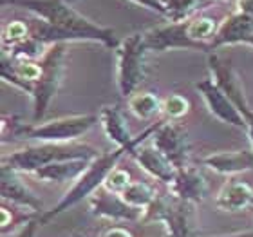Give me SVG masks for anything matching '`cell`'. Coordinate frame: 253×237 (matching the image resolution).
Instances as JSON below:
<instances>
[{
    "mask_svg": "<svg viewBox=\"0 0 253 237\" xmlns=\"http://www.w3.org/2000/svg\"><path fill=\"white\" fill-rule=\"evenodd\" d=\"M195 89L199 91V95L203 96V100H205L206 107H208V111H210L213 116L219 118V120L224 121V123H228V125H233V127H237V129H246V131H248V125H246L244 118L241 116L239 109L233 105V101L228 98L226 93L215 84V80L213 78L201 80V82L195 84Z\"/></svg>",
    "mask_w": 253,
    "mask_h": 237,
    "instance_id": "cell-12",
    "label": "cell"
},
{
    "mask_svg": "<svg viewBox=\"0 0 253 237\" xmlns=\"http://www.w3.org/2000/svg\"><path fill=\"white\" fill-rule=\"evenodd\" d=\"M170 194L190 205H199L208 195V181L199 169L186 165L175 172L174 181L170 183Z\"/></svg>",
    "mask_w": 253,
    "mask_h": 237,
    "instance_id": "cell-14",
    "label": "cell"
},
{
    "mask_svg": "<svg viewBox=\"0 0 253 237\" xmlns=\"http://www.w3.org/2000/svg\"><path fill=\"white\" fill-rule=\"evenodd\" d=\"M208 67H210L211 78L215 80V84L226 93L228 98L233 101V105L239 109L241 116L244 118L246 125H248L250 140H252L253 145V109L250 107L248 100H246V96L243 93V87L239 84L237 73L233 71L230 62H224L215 53H210V56H208Z\"/></svg>",
    "mask_w": 253,
    "mask_h": 237,
    "instance_id": "cell-8",
    "label": "cell"
},
{
    "mask_svg": "<svg viewBox=\"0 0 253 237\" xmlns=\"http://www.w3.org/2000/svg\"><path fill=\"white\" fill-rule=\"evenodd\" d=\"M188 24V35L194 42L201 44L203 47L206 49V53H213L211 51V42L217 35V29H219V24H217L215 18L211 16H195V18H190L186 20Z\"/></svg>",
    "mask_w": 253,
    "mask_h": 237,
    "instance_id": "cell-21",
    "label": "cell"
},
{
    "mask_svg": "<svg viewBox=\"0 0 253 237\" xmlns=\"http://www.w3.org/2000/svg\"><path fill=\"white\" fill-rule=\"evenodd\" d=\"M250 205H253V190L239 179L228 181L215 197V206L222 212H241Z\"/></svg>",
    "mask_w": 253,
    "mask_h": 237,
    "instance_id": "cell-19",
    "label": "cell"
},
{
    "mask_svg": "<svg viewBox=\"0 0 253 237\" xmlns=\"http://www.w3.org/2000/svg\"><path fill=\"white\" fill-rule=\"evenodd\" d=\"M237 11L253 16V0H237Z\"/></svg>",
    "mask_w": 253,
    "mask_h": 237,
    "instance_id": "cell-31",
    "label": "cell"
},
{
    "mask_svg": "<svg viewBox=\"0 0 253 237\" xmlns=\"http://www.w3.org/2000/svg\"><path fill=\"white\" fill-rule=\"evenodd\" d=\"M98 237H134V236H132L130 230H126V228H123V227H109Z\"/></svg>",
    "mask_w": 253,
    "mask_h": 237,
    "instance_id": "cell-30",
    "label": "cell"
},
{
    "mask_svg": "<svg viewBox=\"0 0 253 237\" xmlns=\"http://www.w3.org/2000/svg\"><path fill=\"white\" fill-rule=\"evenodd\" d=\"M132 181H130V174L126 172V170H123V169H114L109 174V178H107V181H105V187L107 190H111V192H116V194H122L123 190L130 185Z\"/></svg>",
    "mask_w": 253,
    "mask_h": 237,
    "instance_id": "cell-27",
    "label": "cell"
},
{
    "mask_svg": "<svg viewBox=\"0 0 253 237\" xmlns=\"http://www.w3.org/2000/svg\"><path fill=\"white\" fill-rule=\"evenodd\" d=\"M210 0H163L167 7V20L169 22H186L195 11L206 5Z\"/></svg>",
    "mask_w": 253,
    "mask_h": 237,
    "instance_id": "cell-24",
    "label": "cell"
},
{
    "mask_svg": "<svg viewBox=\"0 0 253 237\" xmlns=\"http://www.w3.org/2000/svg\"><path fill=\"white\" fill-rule=\"evenodd\" d=\"M65 51H67V44H53L49 46L47 51L42 54V74L38 82L35 84L33 89V123H38L45 116L47 107L51 103L58 87L62 84L63 76V62H65Z\"/></svg>",
    "mask_w": 253,
    "mask_h": 237,
    "instance_id": "cell-5",
    "label": "cell"
},
{
    "mask_svg": "<svg viewBox=\"0 0 253 237\" xmlns=\"http://www.w3.org/2000/svg\"><path fill=\"white\" fill-rule=\"evenodd\" d=\"M92 159H67V161H58V163L47 165L33 172L40 181L47 183H67V181H76L84 174Z\"/></svg>",
    "mask_w": 253,
    "mask_h": 237,
    "instance_id": "cell-20",
    "label": "cell"
},
{
    "mask_svg": "<svg viewBox=\"0 0 253 237\" xmlns=\"http://www.w3.org/2000/svg\"><path fill=\"white\" fill-rule=\"evenodd\" d=\"M73 237H84V236H82V234H74Z\"/></svg>",
    "mask_w": 253,
    "mask_h": 237,
    "instance_id": "cell-35",
    "label": "cell"
},
{
    "mask_svg": "<svg viewBox=\"0 0 253 237\" xmlns=\"http://www.w3.org/2000/svg\"><path fill=\"white\" fill-rule=\"evenodd\" d=\"M188 111H190V101L183 95H170L163 101V107H161V112L170 121L181 120L183 116L188 114Z\"/></svg>",
    "mask_w": 253,
    "mask_h": 237,
    "instance_id": "cell-26",
    "label": "cell"
},
{
    "mask_svg": "<svg viewBox=\"0 0 253 237\" xmlns=\"http://www.w3.org/2000/svg\"><path fill=\"white\" fill-rule=\"evenodd\" d=\"M152 145L174 165L175 169H185L188 165L190 140L186 131L174 121H159L152 134Z\"/></svg>",
    "mask_w": 253,
    "mask_h": 237,
    "instance_id": "cell-9",
    "label": "cell"
},
{
    "mask_svg": "<svg viewBox=\"0 0 253 237\" xmlns=\"http://www.w3.org/2000/svg\"><path fill=\"white\" fill-rule=\"evenodd\" d=\"M192 206L194 205L177 199L172 194L158 195L156 201L147 208L143 219L163 223L169 237H201Z\"/></svg>",
    "mask_w": 253,
    "mask_h": 237,
    "instance_id": "cell-6",
    "label": "cell"
},
{
    "mask_svg": "<svg viewBox=\"0 0 253 237\" xmlns=\"http://www.w3.org/2000/svg\"><path fill=\"white\" fill-rule=\"evenodd\" d=\"M148 47L145 44L143 33H134L126 37L116 47L118 54V89L120 95L130 98L145 80V58Z\"/></svg>",
    "mask_w": 253,
    "mask_h": 237,
    "instance_id": "cell-7",
    "label": "cell"
},
{
    "mask_svg": "<svg viewBox=\"0 0 253 237\" xmlns=\"http://www.w3.org/2000/svg\"><path fill=\"white\" fill-rule=\"evenodd\" d=\"M120 195H122L130 206L141 208V210H145V212H147L148 206L152 205L154 201H156V197H158L156 190L148 183H145V181H132Z\"/></svg>",
    "mask_w": 253,
    "mask_h": 237,
    "instance_id": "cell-22",
    "label": "cell"
},
{
    "mask_svg": "<svg viewBox=\"0 0 253 237\" xmlns=\"http://www.w3.org/2000/svg\"><path fill=\"white\" fill-rule=\"evenodd\" d=\"M136 147H118L116 150L112 152H103L100 154L98 158H94L90 161V165L87 167L84 174L80 176L71 189L65 192L62 199L56 203V206H53L51 210H45L43 214H40V225H47L49 221H53L54 217H58L60 214L67 212L69 208L76 206L78 203H82L84 199L90 197L94 194L96 190L101 189L105 185L107 178L111 174L112 170L116 169L118 161L122 159L123 154H130Z\"/></svg>",
    "mask_w": 253,
    "mask_h": 237,
    "instance_id": "cell-2",
    "label": "cell"
},
{
    "mask_svg": "<svg viewBox=\"0 0 253 237\" xmlns=\"http://www.w3.org/2000/svg\"><path fill=\"white\" fill-rule=\"evenodd\" d=\"M203 165L217 174H239L253 169V150H228L203 158Z\"/></svg>",
    "mask_w": 253,
    "mask_h": 237,
    "instance_id": "cell-17",
    "label": "cell"
},
{
    "mask_svg": "<svg viewBox=\"0 0 253 237\" xmlns=\"http://www.w3.org/2000/svg\"><path fill=\"white\" fill-rule=\"evenodd\" d=\"M163 101L154 93H134L128 98V109L141 120H150L158 112H161Z\"/></svg>",
    "mask_w": 253,
    "mask_h": 237,
    "instance_id": "cell-23",
    "label": "cell"
},
{
    "mask_svg": "<svg viewBox=\"0 0 253 237\" xmlns=\"http://www.w3.org/2000/svg\"><path fill=\"white\" fill-rule=\"evenodd\" d=\"M89 208L90 214H94L96 217H105L112 221H139L147 214L141 208L130 206L122 195L107 190L105 187L98 189L90 195Z\"/></svg>",
    "mask_w": 253,
    "mask_h": 237,
    "instance_id": "cell-11",
    "label": "cell"
},
{
    "mask_svg": "<svg viewBox=\"0 0 253 237\" xmlns=\"http://www.w3.org/2000/svg\"><path fill=\"white\" fill-rule=\"evenodd\" d=\"M100 121L103 125V131H105L107 138L111 140L112 143H116L118 147H137L141 145V142H145V138H150L154 134V131L158 129V123H152V125L145 129L141 134H137L136 138L132 136L128 127H126V120L123 116V112L120 111V107L116 105H105L100 112Z\"/></svg>",
    "mask_w": 253,
    "mask_h": 237,
    "instance_id": "cell-13",
    "label": "cell"
},
{
    "mask_svg": "<svg viewBox=\"0 0 253 237\" xmlns=\"http://www.w3.org/2000/svg\"><path fill=\"white\" fill-rule=\"evenodd\" d=\"M210 2H213V0H210Z\"/></svg>",
    "mask_w": 253,
    "mask_h": 237,
    "instance_id": "cell-36",
    "label": "cell"
},
{
    "mask_svg": "<svg viewBox=\"0 0 253 237\" xmlns=\"http://www.w3.org/2000/svg\"><path fill=\"white\" fill-rule=\"evenodd\" d=\"M253 35V16L244 13H233L222 22L217 35L211 42V51L222 47V46H235V44H246Z\"/></svg>",
    "mask_w": 253,
    "mask_h": 237,
    "instance_id": "cell-16",
    "label": "cell"
},
{
    "mask_svg": "<svg viewBox=\"0 0 253 237\" xmlns=\"http://www.w3.org/2000/svg\"><path fill=\"white\" fill-rule=\"evenodd\" d=\"M38 227H42V225H40V217H37V219H27V221L22 225V228L18 230V234H16L15 237H35L37 236Z\"/></svg>",
    "mask_w": 253,
    "mask_h": 237,
    "instance_id": "cell-28",
    "label": "cell"
},
{
    "mask_svg": "<svg viewBox=\"0 0 253 237\" xmlns=\"http://www.w3.org/2000/svg\"><path fill=\"white\" fill-rule=\"evenodd\" d=\"M2 5H16L31 11L35 18L27 20L31 37L43 46L69 42H98L109 49L120 46L114 29L85 18L65 0H0Z\"/></svg>",
    "mask_w": 253,
    "mask_h": 237,
    "instance_id": "cell-1",
    "label": "cell"
},
{
    "mask_svg": "<svg viewBox=\"0 0 253 237\" xmlns=\"http://www.w3.org/2000/svg\"><path fill=\"white\" fill-rule=\"evenodd\" d=\"M246 46H252V47H253V35L248 38V40H246Z\"/></svg>",
    "mask_w": 253,
    "mask_h": 237,
    "instance_id": "cell-33",
    "label": "cell"
},
{
    "mask_svg": "<svg viewBox=\"0 0 253 237\" xmlns=\"http://www.w3.org/2000/svg\"><path fill=\"white\" fill-rule=\"evenodd\" d=\"M145 44L148 51H169V49H194V51H205L201 44L194 42L188 35V24L186 22H169L165 26L154 27L143 33Z\"/></svg>",
    "mask_w": 253,
    "mask_h": 237,
    "instance_id": "cell-10",
    "label": "cell"
},
{
    "mask_svg": "<svg viewBox=\"0 0 253 237\" xmlns=\"http://www.w3.org/2000/svg\"><path fill=\"white\" fill-rule=\"evenodd\" d=\"M2 127H11V134L16 138H27V140H37L42 143H69L74 142L76 138L84 136L96 125L98 116L94 114H74V116L56 118L43 123H33L26 125L11 118L2 120Z\"/></svg>",
    "mask_w": 253,
    "mask_h": 237,
    "instance_id": "cell-4",
    "label": "cell"
},
{
    "mask_svg": "<svg viewBox=\"0 0 253 237\" xmlns=\"http://www.w3.org/2000/svg\"><path fill=\"white\" fill-rule=\"evenodd\" d=\"M100 152L90 145L80 143H40L31 147L20 148L2 158V165L16 170L18 174H33L42 167L67 161V159H94Z\"/></svg>",
    "mask_w": 253,
    "mask_h": 237,
    "instance_id": "cell-3",
    "label": "cell"
},
{
    "mask_svg": "<svg viewBox=\"0 0 253 237\" xmlns=\"http://www.w3.org/2000/svg\"><path fill=\"white\" fill-rule=\"evenodd\" d=\"M67 4H74V2H78V0H65Z\"/></svg>",
    "mask_w": 253,
    "mask_h": 237,
    "instance_id": "cell-34",
    "label": "cell"
},
{
    "mask_svg": "<svg viewBox=\"0 0 253 237\" xmlns=\"http://www.w3.org/2000/svg\"><path fill=\"white\" fill-rule=\"evenodd\" d=\"M27 38H31V29L29 24L24 20H13L5 24L2 31V49H11L18 44L26 42Z\"/></svg>",
    "mask_w": 253,
    "mask_h": 237,
    "instance_id": "cell-25",
    "label": "cell"
},
{
    "mask_svg": "<svg viewBox=\"0 0 253 237\" xmlns=\"http://www.w3.org/2000/svg\"><path fill=\"white\" fill-rule=\"evenodd\" d=\"M134 4L141 5V7H147L150 11H156L159 15H163L167 18V7H165L163 0H130Z\"/></svg>",
    "mask_w": 253,
    "mask_h": 237,
    "instance_id": "cell-29",
    "label": "cell"
},
{
    "mask_svg": "<svg viewBox=\"0 0 253 237\" xmlns=\"http://www.w3.org/2000/svg\"><path fill=\"white\" fill-rule=\"evenodd\" d=\"M2 199L11 201L18 206H24L27 210H33L37 214H43L42 201L27 189L18 178V172L9 167L2 165Z\"/></svg>",
    "mask_w": 253,
    "mask_h": 237,
    "instance_id": "cell-15",
    "label": "cell"
},
{
    "mask_svg": "<svg viewBox=\"0 0 253 237\" xmlns=\"http://www.w3.org/2000/svg\"><path fill=\"white\" fill-rule=\"evenodd\" d=\"M215 237H253V230H246V232H235V234H226V236H215Z\"/></svg>",
    "mask_w": 253,
    "mask_h": 237,
    "instance_id": "cell-32",
    "label": "cell"
},
{
    "mask_svg": "<svg viewBox=\"0 0 253 237\" xmlns=\"http://www.w3.org/2000/svg\"><path fill=\"white\" fill-rule=\"evenodd\" d=\"M130 154L150 176H154V178H158L159 181L169 183V185L174 181L177 169H175L174 165L170 163L169 159L165 158L163 154L159 152L154 145H147V147H139V145H137Z\"/></svg>",
    "mask_w": 253,
    "mask_h": 237,
    "instance_id": "cell-18",
    "label": "cell"
}]
</instances>
